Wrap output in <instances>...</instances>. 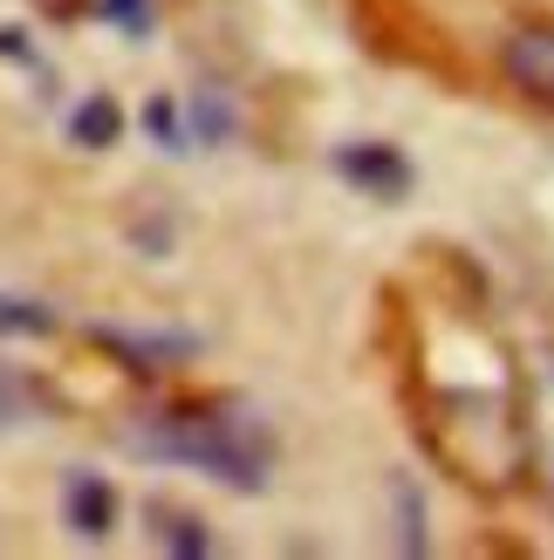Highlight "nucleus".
Instances as JSON below:
<instances>
[{"label": "nucleus", "instance_id": "nucleus-11", "mask_svg": "<svg viewBox=\"0 0 554 560\" xmlns=\"http://www.w3.org/2000/svg\"><path fill=\"white\" fill-rule=\"evenodd\" d=\"M96 14H103V21H117L124 35H145V27H151V14H145V0H96Z\"/></svg>", "mask_w": 554, "mask_h": 560}, {"label": "nucleus", "instance_id": "nucleus-10", "mask_svg": "<svg viewBox=\"0 0 554 560\" xmlns=\"http://www.w3.org/2000/svg\"><path fill=\"white\" fill-rule=\"evenodd\" d=\"M145 130L158 137V151H172V158H178V151H192V137H185V124H178V109L164 103V96H158V103H145Z\"/></svg>", "mask_w": 554, "mask_h": 560}, {"label": "nucleus", "instance_id": "nucleus-7", "mask_svg": "<svg viewBox=\"0 0 554 560\" xmlns=\"http://www.w3.org/2000/svg\"><path fill=\"white\" fill-rule=\"evenodd\" d=\"M185 137H192V144H227V137H233V103H227V90H199V96H192L185 103Z\"/></svg>", "mask_w": 554, "mask_h": 560}, {"label": "nucleus", "instance_id": "nucleus-4", "mask_svg": "<svg viewBox=\"0 0 554 560\" xmlns=\"http://www.w3.org/2000/svg\"><path fill=\"white\" fill-rule=\"evenodd\" d=\"M500 75L513 82L520 96H534L554 109V27H520L500 48Z\"/></svg>", "mask_w": 554, "mask_h": 560}, {"label": "nucleus", "instance_id": "nucleus-8", "mask_svg": "<svg viewBox=\"0 0 554 560\" xmlns=\"http://www.w3.org/2000/svg\"><path fill=\"white\" fill-rule=\"evenodd\" d=\"M164 526H158V540L164 547H172L178 560H199V553H212V534H206V526L199 520H192V513H172V506H151Z\"/></svg>", "mask_w": 554, "mask_h": 560}, {"label": "nucleus", "instance_id": "nucleus-3", "mask_svg": "<svg viewBox=\"0 0 554 560\" xmlns=\"http://www.w3.org/2000/svg\"><path fill=\"white\" fill-rule=\"evenodd\" d=\"M90 342H103L109 355H124L130 370H178V362L199 355V335L192 328H117V322H96Z\"/></svg>", "mask_w": 554, "mask_h": 560}, {"label": "nucleus", "instance_id": "nucleus-6", "mask_svg": "<svg viewBox=\"0 0 554 560\" xmlns=\"http://www.w3.org/2000/svg\"><path fill=\"white\" fill-rule=\"evenodd\" d=\"M117 130H124V109H117L109 90H90L69 109V144H82V151H109V144H117Z\"/></svg>", "mask_w": 554, "mask_h": 560}, {"label": "nucleus", "instance_id": "nucleus-1", "mask_svg": "<svg viewBox=\"0 0 554 560\" xmlns=\"http://www.w3.org/2000/svg\"><path fill=\"white\" fill-rule=\"evenodd\" d=\"M124 452L151 458V465H192L206 479L233 486V492H261L267 486V458L274 438L254 410H158L145 424H124Z\"/></svg>", "mask_w": 554, "mask_h": 560}, {"label": "nucleus", "instance_id": "nucleus-2", "mask_svg": "<svg viewBox=\"0 0 554 560\" xmlns=\"http://www.w3.org/2000/svg\"><path fill=\"white\" fill-rule=\"evenodd\" d=\"M328 164H336L343 185H356V191H363V199H377V206H397V199H411V185H418V164H411L397 144H383V137L336 144V151H328Z\"/></svg>", "mask_w": 554, "mask_h": 560}, {"label": "nucleus", "instance_id": "nucleus-9", "mask_svg": "<svg viewBox=\"0 0 554 560\" xmlns=\"http://www.w3.org/2000/svg\"><path fill=\"white\" fill-rule=\"evenodd\" d=\"M55 315L42 301H21V294H0V335H48Z\"/></svg>", "mask_w": 554, "mask_h": 560}, {"label": "nucleus", "instance_id": "nucleus-5", "mask_svg": "<svg viewBox=\"0 0 554 560\" xmlns=\"http://www.w3.org/2000/svg\"><path fill=\"white\" fill-rule=\"evenodd\" d=\"M62 520H69V534L82 540H103L109 526H117V486L103 479V471H69L62 479Z\"/></svg>", "mask_w": 554, "mask_h": 560}]
</instances>
